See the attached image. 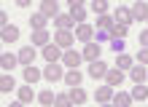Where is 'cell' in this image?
Listing matches in <instances>:
<instances>
[{"mask_svg":"<svg viewBox=\"0 0 148 107\" xmlns=\"http://www.w3.org/2000/svg\"><path fill=\"white\" fill-rule=\"evenodd\" d=\"M65 64L62 62H49L46 67H43V78L51 80V83H59V80H65Z\"/></svg>","mask_w":148,"mask_h":107,"instance_id":"cell-1","label":"cell"},{"mask_svg":"<svg viewBox=\"0 0 148 107\" xmlns=\"http://www.w3.org/2000/svg\"><path fill=\"white\" fill-rule=\"evenodd\" d=\"M54 43H57V46L62 48V51H67V48H70L73 43H75V32H73V30H57Z\"/></svg>","mask_w":148,"mask_h":107,"instance_id":"cell-2","label":"cell"},{"mask_svg":"<svg viewBox=\"0 0 148 107\" xmlns=\"http://www.w3.org/2000/svg\"><path fill=\"white\" fill-rule=\"evenodd\" d=\"M75 40H81V43H89V40H94V27L92 24H86V22H81V24H75Z\"/></svg>","mask_w":148,"mask_h":107,"instance_id":"cell-3","label":"cell"},{"mask_svg":"<svg viewBox=\"0 0 148 107\" xmlns=\"http://www.w3.org/2000/svg\"><path fill=\"white\" fill-rule=\"evenodd\" d=\"M81 62H84V54H78V51H73V48L62 51V64H65L67 70H75Z\"/></svg>","mask_w":148,"mask_h":107,"instance_id":"cell-4","label":"cell"},{"mask_svg":"<svg viewBox=\"0 0 148 107\" xmlns=\"http://www.w3.org/2000/svg\"><path fill=\"white\" fill-rule=\"evenodd\" d=\"M0 38H3V43H16L22 38V30L16 24H5V27H0Z\"/></svg>","mask_w":148,"mask_h":107,"instance_id":"cell-5","label":"cell"},{"mask_svg":"<svg viewBox=\"0 0 148 107\" xmlns=\"http://www.w3.org/2000/svg\"><path fill=\"white\" fill-rule=\"evenodd\" d=\"M108 64L102 59H94V62H89V78H94V80H100V78H105V72H108Z\"/></svg>","mask_w":148,"mask_h":107,"instance_id":"cell-6","label":"cell"},{"mask_svg":"<svg viewBox=\"0 0 148 107\" xmlns=\"http://www.w3.org/2000/svg\"><path fill=\"white\" fill-rule=\"evenodd\" d=\"M100 54H102V46H100V43H94V40L84 43V62H94V59H100Z\"/></svg>","mask_w":148,"mask_h":107,"instance_id":"cell-7","label":"cell"},{"mask_svg":"<svg viewBox=\"0 0 148 107\" xmlns=\"http://www.w3.org/2000/svg\"><path fill=\"white\" fill-rule=\"evenodd\" d=\"M43 59L46 62H62V48L57 46V43H49V46H43Z\"/></svg>","mask_w":148,"mask_h":107,"instance_id":"cell-8","label":"cell"},{"mask_svg":"<svg viewBox=\"0 0 148 107\" xmlns=\"http://www.w3.org/2000/svg\"><path fill=\"white\" fill-rule=\"evenodd\" d=\"M54 24H57V30H75V19H73V14H57L54 16Z\"/></svg>","mask_w":148,"mask_h":107,"instance_id":"cell-9","label":"cell"},{"mask_svg":"<svg viewBox=\"0 0 148 107\" xmlns=\"http://www.w3.org/2000/svg\"><path fill=\"white\" fill-rule=\"evenodd\" d=\"M94 99H97L100 104H108V102H113V86H110V83L100 86L97 91H94Z\"/></svg>","mask_w":148,"mask_h":107,"instance_id":"cell-10","label":"cell"},{"mask_svg":"<svg viewBox=\"0 0 148 107\" xmlns=\"http://www.w3.org/2000/svg\"><path fill=\"white\" fill-rule=\"evenodd\" d=\"M129 78H132L135 83H145L148 80V67L145 64H132L129 67Z\"/></svg>","mask_w":148,"mask_h":107,"instance_id":"cell-11","label":"cell"},{"mask_svg":"<svg viewBox=\"0 0 148 107\" xmlns=\"http://www.w3.org/2000/svg\"><path fill=\"white\" fill-rule=\"evenodd\" d=\"M113 16H116V22H124V24H132V22H135L132 8H127V3H121L116 11H113Z\"/></svg>","mask_w":148,"mask_h":107,"instance_id":"cell-12","label":"cell"},{"mask_svg":"<svg viewBox=\"0 0 148 107\" xmlns=\"http://www.w3.org/2000/svg\"><path fill=\"white\" fill-rule=\"evenodd\" d=\"M40 14H46L49 19H54L59 14V0H40Z\"/></svg>","mask_w":148,"mask_h":107,"instance_id":"cell-13","label":"cell"},{"mask_svg":"<svg viewBox=\"0 0 148 107\" xmlns=\"http://www.w3.org/2000/svg\"><path fill=\"white\" fill-rule=\"evenodd\" d=\"M19 64H35V46H22L19 48Z\"/></svg>","mask_w":148,"mask_h":107,"instance_id":"cell-14","label":"cell"},{"mask_svg":"<svg viewBox=\"0 0 148 107\" xmlns=\"http://www.w3.org/2000/svg\"><path fill=\"white\" fill-rule=\"evenodd\" d=\"M43 75V70L35 67V64H24V83H38Z\"/></svg>","mask_w":148,"mask_h":107,"instance_id":"cell-15","label":"cell"},{"mask_svg":"<svg viewBox=\"0 0 148 107\" xmlns=\"http://www.w3.org/2000/svg\"><path fill=\"white\" fill-rule=\"evenodd\" d=\"M51 43V35L46 30H32V46L35 48H43V46H49Z\"/></svg>","mask_w":148,"mask_h":107,"instance_id":"cell-16","label":"cell"},{"mask_svg":"<svg viewBox=\"0 0 148 107\" xmlns=\"http://www.w3.org/2000/svg\"><path fill=\"white\" fill-rule=\"evenodd\" d=\"M132 16L137 22H145L148 19V3L145 0H135V5H132Z\"/></svg>","mask_w":148,"mask_h":107,"instance_id":"cell-17","label":"cell"},{"mask_svg":"<svg viewBox=\"0 0 148 107\" xmlns=\"http://www.w3.org/2000/svg\"><path fill=\"white\" fill-rule=\"evenodd\" d=\"M46 24H49V16L46 14L35 11V14L30 16V27H32V30H46Z\"/></svg>","mask_w":148,"mask_h":107,"instance_id":"cell-18","label":"cell"},{"mask_svg":"<svg viewBox=\"0 0 148 107\" xmlns=\"http://www.w3.org/2000/svg\"><path fill=\"white\" fill-rule=\"evenodd\" d=\"M105 83H110V86H121L124 83V70H108L105 72Z\"/></svg>","mask_w":148,"mask_h":107,"instance_id":"cell-19","label":"cell"},{"mask_svg":"<svg viewBox=\"0 0 148 107\" xmlns=\"http://www.w3.org/2000/svg\"><path fill=\"white\" fill-rule=\"evenodd\" d=\"M135 99H132V91H119V94H113V104H119V107H129Z\"/></svg>","mask_w":148,"mask_h":107,"instance_id":"cell-20","label":"cell"},{"mask_svg":"<svg viewBox=\"0 0 148 107\" xmlns=\"http://www.w3.org/2000/svg\"><path fill=\"white\" fill-rule=\"evenodd\" d=\"M70 99H73V104H86L89 96H86V91L81 86H70Z\"/></svg>","mask_w":148,"mask_h":107,"instance_id":"cell-21","label":"cell"},{"mask_svg":"<svg viewBox=\"0 0 148 107\" xmlns=\"http://www.w3.org/2000/svg\"><path fill=\"white\" fill-rule=\"evenodd\" d=\"M32 99H35L32 83H27V86H19V102H22V104H27V102H32Z\"/></svg>","mask_w":148,"mask_h":107,"instance_id":"cell-22","label":"cell"},{"mask_svg":"<svg viewBox=\"0 0 148 107\" xmlns=\"http://www.w3.org/2000/svg\"><path fill=\"white\" fill-rule=\"evenodd\" d=\"M132 99H135V102H145V99H148V86H145V83H135Z\"/></svg>","mask_w":148,"mask_h":107,"instance_id":"cell-23","label":"cell"},{"mask_svg":"<svg viewBox=\"0 0 148 107\" xmlns=\"http://www.w3.org/2000/svg\"><path fill=\"white\" fill-rule=\"evenodd\" d=\"M0 64H3V70H14L19 64V54H3L0 56Z\"/></svg>","mask_w":148,"mask_h":107,"instance_id":"cell-24","label":"cell"},{"mask_svg":"<svg viewBox=\"0 0 148 107\" xmlns=\"http://www.w3.org/2000/svg\"><path fill=\"white\" fill-rule=\"evenodd\" d=\"M81 72H78V67L75 70H67V72H65V86H81Z\"/></svg>","mask_w":148,"mask_h":107,"instance_id":"cell-25","label":"cell"},{"mask_svg":"<svg viewBox=\"0 0 148 107\" xmlns=\"http://www.w3.org/2000/svg\"><path fill=\"white\" fill-rule=\"evenodd\" d=\"M113 24H116V16L100 14V19H97V27H100V30H113Z\"/></svg>","mask_w":148,"mask_h":107,"instance_id":"cell-26","label":"cell"},{"mask_svg":"<svg viewBox=\"0 0 148 107\" xmlns=\"http://www.w3.org/2000/svg\"><path fill=\"white\" fill-rule=\"evenodd\" d=\"M127 32H129V24H124V22H116V24H113V30H110L113 38H121V40L127 38Z\"/></svg>","mask_w":148,"mask_h":107,"instance_id":"cell-27","label":"cell"},{"mask_svg":"<svg viewBox=\"0 0 148 107\" xmlns=\"http://www.w3.org/2000/svg\"><path fill=\"white\" fill-rule=\"evenodd\" d=\"M116 67L124 70V72H129V67H132V56H129V54H119V56H116Z\"/></svg>","mask_w":148,"mask_h":107,"instance_id":"cell-28","label":"cell"},{"mask_svg":"<svg viewBox=\"0 0 148 107\" xmlns=\"http://www.w3.org/2000/svg\"><path fill=\"white\" fill-rule=\"evenodd\" d=\"M70 14H73V19H75L78 24L86 22V5H84V3H81V5H73V8H70Z\"/></svg>","mask_w":148,"mask_h":107,"instance_id":"cell-29","label":"cell"},{"mask_svg":"<svg viewBox=\"0 0 148 107\" xmlns=\"http://www.w3.org/2000/svg\"><path fill=\"white\" fill-rule=\"evenodd\" d=\"M0 88H3L5 94H8V91H14V88H16V80H14L11 75H3V78H0Z\"/></svg>","mask_w":148,"mask_h":107,"instance_id":"cell-30","label":"cell"},{"mask_svg":"<svg viewBox=\"0 0 148 107\" xmlns=\"http://www.w3.org/2000/svg\"><path fill=\"white\" fill-rule=\"evenodd\" d=\"M92 11L94 14H108V0H92Z\"/></svg>","mask_w":148,"mask_h":107,"instance_id":"cell-31","label":"cell"},{"mask_svg":"<svg viewBox=\"0 0 148 107\" xmlns=\"http://www.w3.org/2000/svg\"><path fill=\"white\" fill-rule=\"evenodd\" d=\"M38 99H40V104H54V99H57V96L51 94L49 88H43V91L38 94Z\"/></svg>","mask_w":148,"mask_h":107,"instance_id":"cell-32","label":"cell"},{"mask_svg":"<svg viewBox=\"0 0 148 107\" xmlns=\"http://www.w3.org/2000/svg\"><path fill=\"white\" fill-rule=\"evenodd\" d=\"M54 104H57V107H70L73 99H70V94H59L57 99H54Z\"/></svg>","mask_w":148,"mask_h":107,"instance_id":"cell-33","label":"cell"},{"mask_svg":"<svg viewBox=\"0 0 148 107\" xmlns=\"http://www.w3.org/2000/svg\"><path fill=\"white\" fill-rule=\"evenodd\" d=\"M137 62H140V64H145V67H148V46H143L140 51H137Z\"/></svg>","mask_w":148,"mask_h":107,"instance_id":"cell-34","label":"cell"},{"mask_svg":"<svg viewBox=\"0 0 148 107\" xmlns=\"http://www.w3.org/2000/svg\"><path fill=\"white\" fill-rule=\"evenodd\" d=\"M140 46H148V27L140 32Z\"/></svg>","mask_w":148,"mask_h":107,"instance_id":"cell-35","label":"cell"},{"mask_svg":"<svg viewBox=\"0 0 148 107\" xmlns=\"http://www.w3.org/2000/svg\"><path fill=\"white\" fill-rule=\"evenodd\" d=\"M5 24H11V22H8V14L0 11V27H5Z\"/></svg>","mask_w":148,"mask_h":107,"instance_id":"cell-36","label":"cell"},{"mask_svg":"<svg viewBox=\"0 0 148 107\" xmlns=\"http://www.w3.org/2000/svg\"><path fill=\"white\" fill-rule=\"evenodd\" d=\"M14 3H16V5H19V8H27V5L32 3V0H14Z\"/></svg>","mask_w":148,"mask_h":107,"instance_id":"cell-37","label":"cell"},{"mask_svg":"<svg viewBox=\"0 0 148 107\" xmlns=\"http://www.w3.org/2000/svg\"><path fill=\"white\" fill-rule=\"evenodd\" d=\"M65 3H67V5H70V8H73V5H81V3H84V0H65Z\"/></svg>","mask_w":148,"mask_h":107,"instance_id":"cell-38","label":"cell"},{"mask_svg":"<svg viewBox=\"0 0 148 107\" xmlns=\"http://www.w3.org/2000/svg\"><path fill=\"white\" fill-rule=\"evenodd\" d=\"M59 3H62V0H59Z\"/></svg>","mask_w":148,"mask_h":107,"instance_id":"cell-39","label":"cell"},{"mask_svg":"<svg viewBox=\"0 0 148 107\" xmlns=\"http://www.w3.org/2000/svg\"><path fill=\"white\" fill-rule=\"evenodd\" d=\"M124 3H127V0H124Z\"/></svg>","mask_w":148,"mask_h":107,"instance_id":"cell-40","label":"cell"},{"mask_svg":"<svg viewBox=\"0 0 148 107\" xmlns=\"http://www.w3.org/2000/svg\"><path fill=\"white\" fill-rule=\"evenodd\" d=\"M145 22H148V19H145Z\"/></svg>","mask_w":148,"mask_h":107,"instance_id":"cell-41","label":"cell"}]
</instances>
